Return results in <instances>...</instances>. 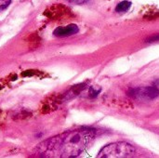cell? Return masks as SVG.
Listing matches in <instances>:
<instances>
[{
    "instance_id": "cell-1",
    "label": "cell",
    "mask_w": 159,
    "mask_h": 158,
    "mask_svg": "<svg viewBox=\"0 0 159 158\" xmlns=\"http://www.w3.org/2000/svg\"><path fill=\"white\" fill-rule=\"evenodd\" d=\"M95 137V130L82 128L49 138L36 146L35 153L43 157H76Z\"/></svg>"
},
{
    "instance_id": "cell-2",
    "label": "cell",
    "mask_w": 159,
    "mask_h": 158,
    "mask_svg": "<svg viewBox=\"0 0 159 158\" xmlns=\"http://www.w3.org/2000/svg\"><path fill=\"white\" fill-rule=\"evenodd\" d=\"M136 153L134 146L128 142H114L104 146L99 153L98 157H130Z\"/></svg>"
},
{
    "instance_id": "cell-3",
    "label": "cell",
    "mask_w": 159,
    "mask_h": 158,
    "mask_svg": "<svg viewBox=\"0 0 159 158\" xmlns=\"http://www.w3.org/2000/svg\"><path fill=\"white\" fill-rule=\"evenodd\" d=\"M129 95L138 99H146V100H153L158 97L159 89L157 86L146 87V88H131L129 91Z\"/></svg>"
},
{
    "instance_id": "cell-4",
    "label": "cell",
    "mask_w": 159,
    "mask_h": 158,
    "mask_svg": "<svg viewBox=\"0 0 159 158\" xmlns=\"http://www.w3.org/2000/svg\"><path fill=\"white\" fill-rule=\"evenodd\" d=\"M79 31V28L76 24H69L66 26H61L58 27L54 30L53 34L57 37H66V36H71L73 34H77Z\"/></svg>"
},
{
    "instance_id": "cell-5",
    "label": "cell",
    "mask_w": 159,
    "mask_h": 158,
    "mask_svg": "<svg viewBox=\"0 0 159 158\" xmlns=\"http://www.w3.org/2000/svg\"><path fill=\"white\" fill-rule=\"evenodd\" d=\"M131 7V3L129 1H122L120 2L116 7V11L118 13H123V12H127Z\"/></svg>"
},
{
    "instance_id": "cell-6",
    "label": "cell",
    "mask_w": 159,
    "mask_h": 158,
    "mask_svg": "<svg viewBox=\"0 0 159 158\" xmlns=\"http://www.w3.org/2000/svg\"><path fill=\"white\" fill-rule=\"evenodd\" d=\"M101 88H98V89H96L94 87H91L90 88H89V96L91 97V98H95V97H97L98 96V94L101 92Z\"/></svg>"
},
{
    "instance_id": "cell-7",
    "label": "cell",
    "mask_w": 159,
    "mask_h": 158,
    "mask_svg": "<svg viewBox=\"0 0 159 158\" xmlns=\"http://www.w3.org/2000/svg\"><path fill=\"white\" fill-rule=\"evenodd\" d=\"M10 2L11 0H0V10L6 9L9 6Z\"/></svg>"
},
{
    "instance_id": "cell-8",
    "label": "cell",
    "mask_w": 159,
    "mask_h": 158,
    "mask_svg": "<svg viewBox=\"0 0 159 158\" xmlns=\"http://www.w3.org/2000/svg\"><path fill=\"white\" fill-rule=\"evenodd\" d=\"M157 41H159V34H155L153 36H150L146 39L147 43H153V42H157Z\"/></svg>"
},
{
    "instance_id": "cell-9",
    "label": "cell",
    "mask_w": 159,
    "mask_h": 158,
    "mask_svg": "<svg viewBox=\"0 0 159 158\" xmlns=\"http://www.w3.org/2000/svg\"><path fill=\"white\" fill-rule=\"evenodd\" d=\"M71 3H74V4H76V5H81V4H84L86 3L88 0H69Z\"/></svg>"
},
{
    "instance_id": "cell-10",
    "label": "cell",
    "mask_w": 159,
    "mask_h": 158,
    "mask_svg": "<svg viewBox=\"0 0 159 158\" xmlns=\"http://www.w3.org/2000/svg\"><path fill=\"white\" fill-rule=\"evenodd\" d=\"M155 86H157V88L159 89V80H157V81L155 82Z\"/></svg>"
}]
</instances>
